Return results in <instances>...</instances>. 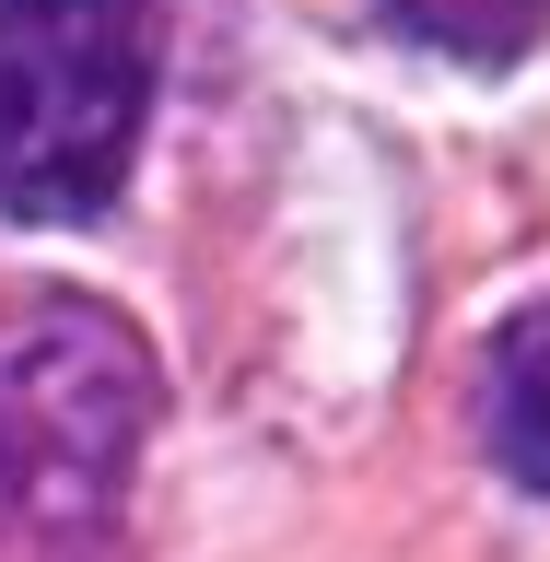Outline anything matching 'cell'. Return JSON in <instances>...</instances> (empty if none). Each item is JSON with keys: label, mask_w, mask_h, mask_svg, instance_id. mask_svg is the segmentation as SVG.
I'll list each match as a JSON object with an SVG mask.
<instances>
[{"label": "cell", "mask_w": 550, "mask_h": 562, "mask_svg": "<svg viewBox=\"0 0 550 562\" xmlns=\"http://www.w3.org/2000/svg\"><path fill=\"white\" fill-rule=\"evenodd\" d=\"M165 375L117 305L47 293L0 328V562H105Z\"/></svg>", "instance_id": "1"}, {"label": "cell", "mask_w": 550, "mask_h": 562, "mask_svg": "<svg viewBox=\"0 0 550 562\" xmlns=\"http://www.w3.org/2000/svg\"><path fill=\"white\" fill-rule=\"evenodd\" d=\"M153 0H0V211L94 223L153 130Z\"/></svg>", "instance_id": "2"}, {"label": "cell", "mask_w": 550, "mask_h": 562, "mask_svg": "<svg viewBox=\"0 0 550 562\" xmlns=\"http://www.w3.org/2000/svg\"><path fill=\"white\" fill-rule=\"evenodd\" d=\"M481 446L504 481L550 492V305L504 316L481 351Z\"/></svg>", "instance_id": "3"}, {"label": "cell", "mask_w": 550, "mask_h": 562, "mask_svg": "<svg viewBox=\"0 0 550 562\" xmlns=\"http://www.w3.org/2000/svg\"><path fill=\"white\" fill-rule=\"evenodd\" d=\"M399 35H422V47H446V59L469 70H516L527 47L550 35V0H375Z\"/></svg>", "instance_id": "4"}]
</instances>
